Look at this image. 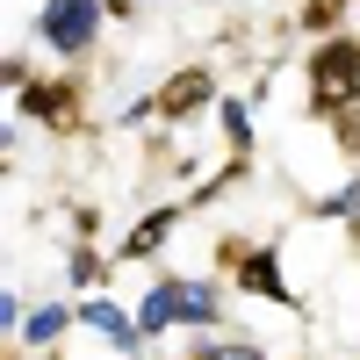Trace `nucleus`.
I'll return each mask as SVG.
<instances>
[{
  "instance_id": "nucleus-11",
  "label": "nucleus",
  "mask_w": 360,
  "mask_h": 360,
  "mask_svg": "<svg viewBox=\"0 0 360 360\" xmlns=\"http://www.w3.org/2000/svg\"><path fill=\"white\" fill-rule=\"evenodd\" d=\"M188 360H266L252 339H217V332H202L195 346H188Z\"/></svg>"
},
{
  "instance_id": "nucleus-4",
  "label": "nucleus",
  "mask_w": 360,
  "mask_h": 360,
  "mask_svg": "<svg viewBox=\"0 0 360 360\" xmlns=\"http://www.w3.org/2000/svg\"><path fill=\"white\" fill-rule=\"evenodd\" d=\"M15 108L29 115V123L58 130V137H79V130H86V86H79L72 72H44V79H29L22 94H15Z\"/></svg>"
},
{
  "instance_id": "nucleus-2",
  "label": "nucleus",
  "mask_w": 360,
  "mask_h": 360,
  "mask_svg": "<svg viewBox=\"0 0 360 360\" xmlns=\"http://www.w3.org/2000/svg\"><path fill=\"white\" fill-rule=\"evenodd\" d=\"M173 324L217 332L224 324V288L217 281H188V274H159L152 295H144V310H137V332H173Z\"/></svg>"
},
{
  "instance_id": "nucleus-15",
  "label": "nucleus",
  "mask_w": 360,
  "mask_h": 360,
  "mask_svg": "<svg viewBox=\"0 0 360 360\" xmlns=\"http://www.w3.org/2000/svg\"><path fill=\"white\" fill-rule=\"evenodd\" d=\"M303 360H310V353H303Z\"/></svg>"
},
{
  "instance_id": "nucleus-7",
  "label": "nucleus",
  "mask_w": 360,
  "mask_h": 360,
  "mask_svg": "<svg viewBox=\"0 0 360 360\" xmlns=\"http://www.w3.org/2000/svg\"><path fill=\"white\" fill-rule=\"evenodd\" d=\"M180 217H188V202H166V209H144V217L130 224V238H123V245H115V259H152V252L166 245V238L180 231Z\"/></svg>"
},
{
  "instance_id": "nucleus-10",
  "label": "nucleus",
  "mask_w": 360,
  "mask_h": 360,
  "mask_svg": "<svg viewBox=\"0 0 360 360\" xmlns=\"http://www.w3.org/2000/svg\"><path fill=\"white\" fill-rule=\"evenodd\" d=\"M346 8H353V0H303V15H295V22H303L310 37L324 44V37H339V22H346Z\"/></svg>"
},
{
  "instance_id": "nucleus-3",
  "label": "nucleus",
  "mask_w": 360,
  "mask_h": 360,
  "mask_svg": "<svg viewBox=\"0 0 360 360\" xmlns=\"http://www.w3.org/2000/svg\"><path fill=\"white\" fill-rule=\"evenodd\" d=\"M217 266L231 274L238 295H259V303H274V310H295L303 317V295L288 288L281 274V245H252V238H217Z\"/></svg>"
},
{
  "instance_id": "nucleus-14",
  "label": "nucleus",
  "mask_w": 360,
  "mask_h": 360,
  "mask_svg": "<svg viewBox=\"0 0 360 360\" xmlns=\"http://www.w3.org/2000/svg\"><path fill=\"white\" fill-rule=\"evenodd\" d=\"M44 360H65V353H58V346H51V353H44Z\"/></svg>"
},
{
  "instance_id": "nucleus-1",
  "label": "nucleus",
  "mask_w": 360,
  "mask_h": 360,
  "mask_svg": "<svg viewBox=\"0 0 360 360\" xmlns=\"http://www.w3.org/2000/svg\"><path fill=\"white\" fill-rule=\"evenodd\" d=\"M303 79H310V115L332 123L339 152H353V137H360V37H353V29L324 37L303 58Z\"/></svg>"
},
{
  "instance_id": "nucleus-6",
  "label": "nucleus",
  "mask_w": 360,
  "mask_h": 360,
  "mask_svg": "<svg viewBox=\"0 0 360 360\" xmlns=\"http://www.w3.org/2000/svg\"><path fill=\"white\" fill-rule=\"evenodd\" d=\"M224 94H217V72L209 65H180V72H166V86L152 94V115L166 130H180V123H195V115H209Z\"/></svg>"
},
{
  "instance_id": "nucleus-8",
  "label": "nucleus",
  "mask_w": 360,
  "mask_h": 360,
  "mask_svg": "<svg viewBox=\"0 0 360 360\" xmlns=\"http://www.w3.org/2000/svg\"><path fill=\"white\" fill-rule=\"evenodd\" d=\"M217 123H224L231 159H252V115H245V101H238V94H224V101H217Z\"/></svg>"
},
{
  "instance_id": "nucleus-5",
  "label": "nucleus",
  "mask_w": 360,
  "mask_h": 360,
  "mask_svg": "<svg viewBox=\"0 0 360 360\" xmlns=\"http://www.w3.org/2000/svg\"><path fill=\"white\" fill-rule=\"evenodd\" d=\"M101 0H44L37 8V44L44 51H58V58H86L94 51V37H101Z\"/></svg>"
},
{
  "instance_id": "nucleus-13",
  "label": "nucleus",
  "mask_w": 360,
  "mask_h": 360,
  "mask_svg": "<svg viewBox=\"0 0 360 360\" xmlns=\"http://www.w3.org/2000/svg\"><path fill=\"white\" fill-rule=\"evenodd\" d=\"M65 274H72V288H94V281H108V259H101L94 245H72V259H65Z\"/></svg>"
},
{
  "instance_id": "nucleus-12",
  "label": "nucleus",
  "mask_w": 360,
  "mask_h": 360,
  "mask_svg": "<svg viewBox=\"0 0 360 360\" xmlns=\"http://www.w3.org/2000/svg\"><path fill=\"white\" fill-rule=\"evenodd\" d=\"M79 310H65V303H44L37 317H29L22 324V332H29V346H58V332H65V324H72Z\"/></svg>"
},
{
  "instance_id": "nucleus-9",
  "label": "nucleus",
  "mask_w": 360,
  "mask_h": 360,
  "mask_svg": "<svg viewBox=\"0 0 360 360\" xmlns=\"http://www.w3.org/2000/svg\"><path fill=\"white\" fill-rule=\"evenodd\" d=\"M79 324H94V332H108L123 353H137V332H130V317L115 310V303H79Z\"/></svg>"
}]
</instances>
